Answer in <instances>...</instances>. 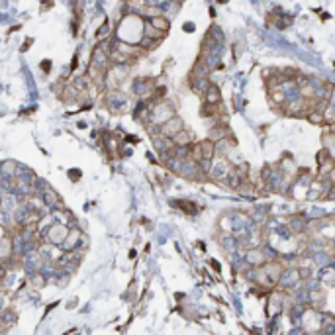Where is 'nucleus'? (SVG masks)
<instances>
[{"instance_id":"obj_7","label":"nucleus","mask_w":335,"mask_h":335,"mask_svg":"<svg viewBox=\"0 0 335 335\" xmlns=\"http://www.w3.org/2000/svg\"><path fill=\"white\" fill-rule=\"evenodd\" d=\"M184 30L188 32V30H194V24H184Z\"/></svg>"},{"instance_id":"obj_5","label":"nucleus","mask_w":335,"mask_h":335,"mask_svg":"<svg viewBox=\"0 0 335 335\" xmlns=\"http://www.w3.org/2000/svg\"><path fill=\"white\" fill-rule=\"evenodd\" d=\"M149 24H151L157 32H161V34H165V36H167V32L170 30V20H168V16H165V14H159V16H155V18H151Z\"/></svg>"},{"instance_id":"obj_2","label":"nucleus","mask_w":335,"mask_h":335,"mask_svg":"<svg viewBox=\"0 0 335 335\" xmlns=\"http://www.w3.org/2000/svg\"><path fill=\"white\" fill-rule=\"evenodd\" d=\"M180 129H184V122H182L178 116H172L170 120H167L165 124L159 126V133H161L163 137H167V139H172Z\"/></svg>"},{"instance_id":"obj_1","label":"nucleus","mask_w":335,"mask_h":335,"mask_svg":"<svg viewBox=\"0 0 335 335\" xmlns=\"http://www.w3.org/2000/svg\"><path fill=\"white\" fill-rule=\"evenodd\" d=\"M172 116H176V106H174L168 98H163V100L153 102L151 108H149V118H151V124H153V126L165 124V122L170 120Z\"/></svg>"},{"instance_id":"obj_3","label":"nucleus","mask_w":335,"mask_h":335,"mask_svg":"<svg viewBox=\"0 0 335 335\" xmlns=\"http://www.w3.org/2000/svg\"><path fill=\"white\" fill-rule=\"evenodd\" d=\"M202 98H204L206 104L220 106V104H222V90H220V86H218L216 83H210V86L206 88V92H204Z\"/></svg>"},{"instance_id":"obj_4","label":"nucleus","mask_w":335,"mask_h":335,"mask_svg":"<svg viewBox=\"0 0 335 335\" xmlns=\"http://www.w3.org/2000/svg\"><path fill=\"white\" fill-rule=\"evenodd\" d=\"M170 141H172V145H174V147H190V145L194 143V137H192V133L184 127V129H180V131H178V133H176Z\"/></svg>"},{"instance_id":"obj_6","label":"nucleus","mask_w":335,"mask_h":335,"mask_svg":"<svg viewBox=\"0 0 335 335\" xmlns=\"http://www.w3.org/2000/svg\"><path fill=\"white\" fill-rule=\"evenodd\" d=\"M42 71H43V73H49V71H51V61H49V59H43V61H42Z\"/></svg>"},{"instance_id":"obj_8","label":"nucleus","mask_w":335,"mask_h":335,"mask_svg":"<svg viewBox=\"0 0 335 335\" xmlns=\"http://www.w3.org/2000/svg\"><path fill=\"white\" fill-rule=\"evenodd\" d=\"M218 2H220V4H225V2H227V0H218Z\"/></svg>"}]
</instances>
